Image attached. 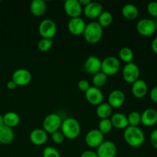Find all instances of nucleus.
I'll return each mask as SVG.
<instances>
[{
  "mask_svg": "<svg viewBox=\"0 0 157 157\" xmlns=\"http://www.w3.org/2000/svg\"><path fill=\"white\" fill-rule=\"evenodd\" d=\"M124 138L130 147L138 148L144 144L145 134L139 127H127L124 130Z\"/></svg>",
  "mask_w": 157,
  "mask_h": 157,
  "instance_id": "f257e3e1",
  "label": "nucleus"
},
{
  "mask_svg": "<svg viewBox=\"0 0 157 157\" xmlns=\"http://www.w3.org/2000/svg\"><path fill=\"white\" fill-rule=\"evenodd\" d=\"M61 130L64 137L69 140H75L80 136L81 129L78 121L75 118L67 117L62 121Z\"/></svg>",
  "mask_w": 157,
  "mask_h": 157,
  "instance_id": "f03ea898",
  "label": "nucleus"
},
{
  "mask_svg": "<svg viewBox=\"0 0 157 157\" xmlns=\"http://www.w3.org/2000/svg\"><path fill=\"white\" fill-rule=\"evenodd\" d=\"M104 35L103 28L98 23V21H91L86 25L85 29L83 33L84 38L87 43L95 44L99 42Z\"/></svg>",
  "mask_w": 157,
  "mask_h": 157,
  "instance_id": "7ed1b4c3",
  "label": "nucleus"
},
{
  "mask_svg": "<svg viewBox=\"0 0 157 157\" xmlns=\"http://www.w3.org/2000/svg\"><path fill=\"white\" fill-rule=\"evenodd\" d=\"M121 68V62L117 58L109 56L104 58L101 63V71L107 77L113 76L118 73Z\"/></svg>",
  "mask_w": 157,
  "mask_h": 157,
  "instance_id": "20e7f679",
  "label": "nucleus"
},
{
  "mask_svg": "<svg viewBox=\"0 0 157 157\" xmlns=\"http://www.w3.org/2000/svg\"><path fill=\"white\" fill-rule=\"evenodd\" d=\"M61 123H62V120L59 115L57 113H50L47 115L43 121V130L47 133L52 134L61 129Z\"/></svg>",
  "mask_w": 157,
  "mask_h": 157,
  "instance_id": "39448f33",
  "label": "nucleus"
},
{
  "mask_svg": "<svg viewBox=\"0 0 157 157\" xmlns=\"http://www.w3.org/2000/svg\"><path fill=\"white\" fill-rule=\"evenodd\" d=\"M38 32L42 38L53 40L57 32L56 23L50 18L42 20L38 25Z\"/></svg>",
  "mask_w": 157,
  "mask_h": 157,
  "instance_id": "423d86ee",
  "label": "nucleus"
},
{
  "mask_svg": "<svg viewBox=\"0 0 157 157\" xmlns=\"http://www.w3.org/2000/svg\"><path fill=\"white\" fill-rule=\"evenodd\" d=\"M140 71L137 64L131 62L126 64L122 71V76L124 81L129 84H132L136 82L140 79Z\"/></svg>",
  "mask_w": 157,
  "mask_h": 157,
  "instance_id": "0eeeda50",
  "label": "nucleus"
},
{
  "mask_svg": "<svg viewBox=\"0 0 157 157\" xmlns=\"http://www.w3.org/2000/svg\"><path fill=\"white\" fill-rule=\"evenodd\" d=\"M136 31L140 35L144 37L153 35L156 31L155 21L150 18H142L136 24Z\"/></svg>",
  "mask_w": 157,
  "mask_h": 157,
  "instance_id": "6e6552de",
  "label": "nucleus"
},
{
  "mask_svg": "<svg viewBox=\"0 0 157 157\" xmlns=\"http://www.w3.org/2000/svg\"><path fill=\"white\" fill-rule=\"evenodd\" d=\"M32 78L31 72L25 68L17 69L12 75V81H13L17 86H21V87L30 84Z\"/></svg>",
  "mask_w": 157,
  "mask_h": 157,
  "instance_id": "1a4fd4ad",
  "label": "nucleus"
},
{
  "mask_svg": "<svg viewBox=\"0 0 157 157\" xmlns=\"http://www.w3.org/2000/svg\"><path fill=\"white\" fill-rule=\"evenodd\" d=\"M104 141V135L98 129H93L87 133L85 143L89 147L98 148Z\"/></svg>",
  "mask_w": 157,
  "mask_h": 157,
  "instance_id": "9d476101",
  "label": "nucleus"
},
{
  "mask_svg": "<svg viewBox=\"0 0 157 157\" xmlns=\"http://www.w3.org/2000/svg\"><path fill=\"white\" fill-rule=\"evenodd\" d=\"M98 157H115L117 153L116 144L110 140L104 141L97 148Z\"/></svg>",
  "mask_w": 157,
  "mask_h": 157,
  "instance_id": "9b49d317",
  "label": "nucleus"
},
{
  "mask_svg": "<svg viewBox=\"0 0 157 157\" xmlns=\"http://www.w3.org/2000/svg\"><path fill=\"white\" fill-rule=\"evenodd\" d=\"M64 10L71 18H78L83 12V7L78 0H67L64 2Z\"/></svg>",
  "mask_w": 157,
  "mask_h": 157,
  "instance_id": "f8f14e48",
  "label": "nucleus"
},
{
  "mask_svg": "<svg viewBox=\"0 0 157 157\" xmlns=\"http://www.w3.org/2000/svg\"><path fill=\"white\" fill-rule=\"evenodd\" d=\"M101 63H102V61L99 58L94 55H90L84 61V71L88 75L94 76L101 71Z\"/></svg>",
  "mask_w": 157,
  "mask_h": 157,
  "instance_id": "ddd939ff",
  "label": "nucleus"
},
{
  "mask_svg": "<svg viewBox=\"0 0 157 157\" xmlns=\"http://www.w3.org/2000/svg\"><path fill=\"white\" fill-rule=\"evenodd\" d=\"M86 25L85 21L81 17L71 18L67 23V29L72 35H81L84 33Z\"/></svg>",
  "mask_w": 157,
  "mask_h": 157,
  "instance_id": "4468645a",
  "label": "nucleus"
},
{
  "mask_svg": "<svg viewBox=\"0 0 157 157\" xmlns=\"http://www.w3.org/2000/svg\"><path fill=\"white\" fill-rule=\"evenodd\" d=\"M103 12H104L103 6L98 2H90L87 6H86L83 9L84 15L90 19L98 18Z\"/></svg>",
  "mask_w": 157,
  "mask_h": 157,
  "instance_id": "2eb2a0df",
  "label": "nucleus"
},
{
  "mask_svg": "<svg viewBox=\"0 0 157 157\" xmlns=\"http://www.w3.org/2000/svg\"><path fill=\"white\" fill-rule=\"evenodd\" d=\"M85 98L90 104L94 106H98L102 104L104 100V94L100 88L95 87H90L85 92Z\"/></svg>",
  "mask_w": 157,
  "mask_h": 157,
  "instance_id": "dca6fc26",
  "label": "nucleus"
},
{
  "mask_svg": "<svg viewBox=\"0 0 157 157\" xmlns=\"http://www.w3.org/2000/svg\"><path fill=\"white\" fill-rule=\"evenodd\" d=\"M125 94L121 90H113L108 96V104L112 108H119L125 102Z\"/></svg>",
  "mask_w": 157,
  "mask_h": 157,
  "instance_id": "f3484780",
  "label": "nucleus"
},
{
  "mask_svg": "<svg viewBox=\"0 0 157 157\" xmlns=\"http://www.w3.org/2000/svg\"><path fill=\"white\" fill-rule=\"evenodd\" d=\"M157 123V110L147 108L141 113V124L145 127H153Z\"/></svg>",
  "mask_w": 157,
  "mask_h": 157,
  "instance_id": "a211bd4d",
  "label": "nucleus"
},
{
  "mask_svg": "<svg viewBox=\"0 0 157 157\" xmlns=\"http://www.w3.org/2000/svg\"><path fill=\"white\" fill-rule=\"evenodd\" d=\"M31 143L35 146H41L48 140V133L43 129H35L29 134Z\"/></svg>",
  "mask_w": 157,
  "mask_h": 157,
  "instance_id": "6ab92c4d",
  "label": "nucleus"
},
{
  "mask_svg": "<svg viewBox=\"0 0 157 157\" xmlns=\"http://www.w3.org/2000/svg\"><path fill=\"white\" fill-rule=\"evenodd\" d=\"M132 94L136 98L140 99L144 98L148 92V86L144 80L139 79L132 85Z\"/></svg>",
  "mask_w": 157,
  "mask_h": 157,
  "instance_id": "aec40b11",
  "label": "nucleus"
},
{
  "mask_svg": "<svg viewBox=\"0 0 157 157\" xmlns=\"http://www.w3.org/2000/svg\"><path fill=\"white\" fill-rule=\"evenodd\" d=\"M30 12L34 16H42L47 10V5L44 0H33L30 3Z\"/></svg>",
  "mask_w": 157,
  "mask_h": 157,
  "instance_id": "412c9836",
  "label": "nucleus"
},
{
  "mask_svg": "<svg viewBox=\"0 0 157 157\" xmlns=\"http://www.w3.org/2000/svg\"><path fill=\"white\" fill-rule=\"evenodd\" d=\"M110 121L112 123L113 127H115L119 130L124 129L125 130L127 127H129L127 116L122 113H116L111 117Z\"/></svg>",
  "mask_w": 157,
  "mask_h": 157,
  "instance_id": "4be33fe9",
  "label": "nucleus"
},
{
  "mask_svg": "<svg viewBox=\"0 0 157 157\" xmlns=\"http://www.w3.org/2000/svg\"><path fill=\"white\" fill-rule=\"evenodd\" d=\"M14 137H15V133L12 128H10L6 125L0 127V144L4 145L11 144L13 141Z\"/></svg>",
  "mask_w": 157,
  "mask_h": 157,
  "instance_id": "5701e85b",
  "label": "nucleus"
},
{
  "mask_svg": "<svg viewBox=\"0 0 157 157\" xmlns=\"http://www.w3.org/2000/svg\"><path fill=\"white\" fill-rule=\"evenodd\" d=\"M121 13L126 19L134 20L139 15V10L135 5L128 3L123 6L121 9Z\"/></svg>",
  "mask_w": 157,
  "mask_h": 157,
  "instance_id": "b1692460",
  "label": "nucleus"
},
{
  "mask_svg": "<svg viewBox=\"0 0 157 157\" xmlns=\"http://www.w3.org/2000/svg\"><path fill=\"white\" fill-rule=\"evenodd\" d=\"M4 125L13 128L17 127L20 123V117L17 113L14 111H9L3 115Z\"/></svg>",
  "mask_w": 157,
  "mask_h": 157,
  "instance_id": "393cba45",
  "label": "nucleus"
},
{
  "mask_svg": "<svg viewBox=\"0 0 157 157\" xmlns=\"http://www.w3.org/2000/svg\"><path fill=\"white\" fill-rule=\"evenodd\" d=\"M112 107L109 105L108 103H102L97 106L96 113L101 120L108 119L112 113Z\"/></svg>",
  "mask_w": 157,
  "mask_h": 157,
  "instance_id": "a878e982",
  "label": "nucleus"
},
{
  "mask_svg": "<svg viewBox=\"0 0 157 157\" xmlns=\"http://www.w3.org/2000/svg\"><path fill=\"white\" fill-rule=\"evenodd\" d=\"M118 55H119L120 59L125 62L126 64L133 62V60L134 58V54H133V50L128 47H124L120 49Z\"/></svg>",
  "mask_w": 157,
  "mask_h": 157,
  "instance_id": "bb28decb",
  "label": "nucleus"
},
{
  "mask_svg": "<svg viewBox=\"0 0 157 157\" xmlns=\"http://www.w3.org/2000/svg\"><path fill=\"white\" fill-rule=\"evenodd\" d=\"M98 23L104 29L108 27L113 22V15L108 11H104L98 18Z\"/></svg>",
  "mask_w": 157,
  "mask_h": 157,
  "instance_id": "cd10ccee",
  "label": "nucleus"
},
{
  "mask_svg": "<svg viewBox=\"0 0 157 157\" xmlns=\"http://www.w3.org/2000/svg\"><path fill=\"white\" fill-rule=\"evenodd\" d=\"M107 81V76L105 74L103 73L102 71H100L99 73L96 74L93 76L92 82H93L94 87L101 88L104 87Z\"/></svg>",
  "mask_w": 157,
  "mask_h": 157,
  "instance_id": "c85d7f7f",
  "label": "nucleus"
},
{
  "mask_svg": "<svg viewBox=\"0 0 157 157\" xmlns=\"http://www.w3.org/2000/svg\"><path fill=\"white\" fill-rule=\"evenodd\" d=\"M127 121L130 127H138L141 124V114L137 111H133L127 116Z\"/></svg>",
  "mask_w": 157,
  "mask_h": 157,
  "instance_id": "c756f323",
  "label": "nucleus"
},
{
  "mask_svg": "<svg viewBox=\"0 0 157 157\" xmlns=\"http://www.w3.org/2000/svg\"><path fill=\"white\" fill-rule=\"evenodd\" d=\"M113 128V125L110 121V119H102L100 121L98 124V130L103 133V134H107L110 133Z\"/></svg>",
  "mask_w": 157,
  "mask_h": 157,
  "instance_id": "7c9ffc66",
  "label": "nucleus"
},
{
  "mask_svg": "<svg viewBox=\"0 0 157 157\" xmlns=\"http://www.w3.org/2000/svg\"><path fill=\"white\" fill-rule=\"evenodd\" d=\"M53 46V40L48 39V38H42L39 40L38 43V48L40 52H48Z\"/></svg>",
  "mask_w": 157,
  "mask_h": 157,
  "instance_id": "2f4dec72",
  "label": "nucleus"
},
{
  "mask_svg": "<svg viewBox=\"0 0 157 157\" xmlns=\"http://www.w3.org/2000/svg\"><path fill=\"white\" fill-rule=\"evenodd\" d=\"M43 157H61L60 153L52 147H47L43 150Z\"/></svg>",
  "mask_w": 157,
  "mask_h": 157,
  "instance_id": "473e14b6",
  "label": "nucleus"
},
{
  "mask_svg": "<svg viewBox=\"0 0 157 157\" xmlns=\"http://www.w3.org/2000/svg\"><path fill=\"white\" fill-rule=\"evenodd\" d=\"M51 136H52V141L56 144H62L64 141V139H65L64 134L61 133V131H59V130H58V131L55 132V133H53L52 134H51Z\"/></svg>",
  "mask_w": 157,
  "mask_h": 157,
  "instance_id": "72a5a7b5",
  "label": "nucleus"
},
{
  "mask_svg": "<svg viewBox=\"0 0 157 157\" xmlns=\"http://www.w3.org/2000/svg\"><path fill=\"white\" fill-rule=\"evenodd\" d=\"M147 12L152 17L157 18V2H151L147 5Z\"/></svg>",
  "mask_w": 157,
  "mask_h": 157,
  "instance_id": "f704fd0d",
  "label": "nucleus"
},
{
  "mask_svg": "<svg viewBox=\"0 0 157 157\" xmlns=\"http://www.w3.org/2000/svg\"><path fill=\"white\" fill-rule=\"evenodd\" d=\"M91 86L90 85V83L88 81L85 79H81L78 81V88L81 91L84 92L85 93L87 90H88Z\"/></svg>",
  "mask_w": 157,
  "mask_h": 157,
  "instance_id": "c9c22d12",
  "label": "nucleus"
},
{
  "mask_svg": "<svg viewBox=\"0 0 157 157\" xmlns=\"http://www.w3.org/2000/svg\"><path fill=\"white\" fill-rule=\"evenodd\" d=\"M150 144L153 148L157 150V129L153 130L150 134Z\"/></svg>",
  "mask_w": 157,
  "mask_h": 157,
  "instance_id": "e433bc0d",
  "label": "nucleus"
},
{
  "mask_svg": "<svg viewBox=\"0 0 157 157\" xmlns=\"http://www.w3.org/2000/svg\"><path fill=\"white\" fill-rule=\"evenodd\" d=\"M150 99L154 103H157V86L152 88V90L150 92Z\"/></svg>",
  "mask_w": 157,
  "mask_h": 157,
  "instance_id": "4c0bfd02",
  "label": "nucleus"
},
{
  "mask_svg": "<svg viewBox=\"0 0 157 157\" xmlns=\"http://www.w3.org/2000/svg\"><path fill=\"white\" fill-rule=\"evenodd\" d=\"M81 157H98L96 152L92 150H86L81 153Z\"/></svg>",
  "mask_w": 157,
  "mask_h": 157,
  "instance_id": "58836bf2",
  "label": "nucleus"
},
{
  "mask_svg": "<svg viewBox=\"0 0 157 157\" xmlns=\"http://www.w3.org/2000/svg\"><path fill=\"white\" fill-rule=\"evenodd\" d=\"M151 49L155 54L157 55V37H156V38L153 40V41H152Z\"/></svg>",
  "mask_w": 157,
  "mask_h": 157,
  "instance_id": "ea45409f",
  "label": "nucleus"
},
{
  "mask_svg": "<svg viewBox=\"0 0 157 157\" xmlns=\"http://www.w3.org/2000/svg\"><path fill=\"white\" fill-rule=\"evenodd\" d=\"M6 86H7V88L9 89V90H13V89H15V87H17V85L15 84V83L13 81H12V80L9 81H8Z\"/></svg>",
  "mask_w": 157,
  "mask_h": 157,
  "instance_id": "a19ab883",
  "label": "nucleus"
},
{
  "mask_svg": "<svg viewBox=\"0 0 157 157\" xmlns=\"http://www.w3.org/2000/svg\"><path fill=\"white\" fill-rule=\"evenodd\" d=\"M78 2H79V3L81 4V6H82V7H85V6H87L91 1H90V0H78Z\"/></svg>",
  "mask_w": 157,
  "mask_h": 157,
  "instance_id": "79ce46f5",
  "label": "nucleus"
},
{
  "mask_svg": "<svg viewBox=\"0 0 157 157\" xmlns=\"http://www.w3.org/2000/svg\"><path fill=\"white\" fill-rule=\"evenodd\" d=\"M4 125V120H3V115L0 114V127Z\"/></svg>",
  "mask_w": 157,
  "mask_h": 157,
  "instance_id": "37998d69",
  "label": "nucleus"
},
{
  "mask_svg": "<svg viewBox=\"0 0 157 157\" xmlns=\"http://www.w3.org/2000/svg\"><path fill=\"white\" fill-rule=\"evenodd\" d=\"M155 25H156V31L157 32V18H156V21H155Z\"/></svg>",
  "mask_w": 157,
  "mask_h": 157,
  "instance_id": "c03bdc74",
  "label": "nucleus"
},
{
  "mask_svg": "<svg viewBox=\"0 0 157 157\" xmlns=\"http://www.w3.org/2000/svg\"><path fill=\"white\" fill-rule=\"evenodd\" d=\"M0 2H1V1H0Z\"/></svg>",
  "mask_w": 157,
  "mask_h": 157,
  "instance_id": "a18cd8bd",
  "label": "nucleus"
}]
</instances>
